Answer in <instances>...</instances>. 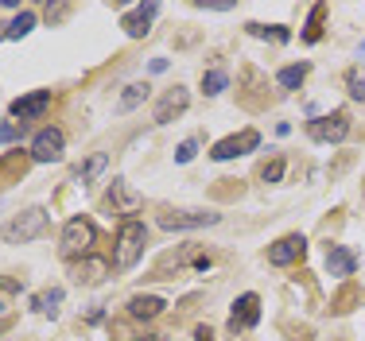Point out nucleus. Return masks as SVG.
Masks as SVG:
<instances>
[{
    "label": "nucleus",
    "instance_id": "4be33fe9",
    "mask_svg": "<svg viewBox=\"0 0 365 341\" xmlns=\"http://www.w3.org/2000/svg\"><path fill=\"white\" fill-rule=\"evenodd\" d=\"M245 31L257 35V39H272V43H288L292 39V31L280 28V23H272V28H268V23H245Z\"/></svg>",
    "mask_w": 365,
    "mask_h": 341
},
{
    "label": "nucleus",
    "instance_id": "f03ea898",
    "mask_svg": "<svg viewBox=\"0 0 365 341\" xmlns=\"http://www.w3.org/2000/svg\"><path fill=\"white\" fill-rule=\"evenodd\" d=\"M47 209L43 206H31V209H24V214H16L12 221L0 229V237H4L8 244H28V241H36V237H43L47 233Z\"/></svg>",
    "mask_w": 365,
    "mask_h": 341
},
{
    "label": "nucleus",
    "instance_id": "aec40b11",
    "mask_svg": "<svg viewBox=\"0 0 365 341\" xmlns=\"http://www.w3.org/2000/svg\"><path fill=\"white\" fill-rule=\"evenodd\" d=\"M31 28H36V12H31V8H24V12L4 28V39L16 43V39H24V35H31Z\"/></svg>",
    "mask_w": 365,
    "mask_h": 341
},
{
    "label": "nucleus",
    "instance_id": "6ab92c4d",
    "mask_svg": "<svg viewBox=\"0 0 365 341\" xmlns=\"http://www.w3.org/2000/svg\"><path fill=\"white\" fill-rule=\"evenodd\" d=\"M307 74H311V63H292L276 74V82H280V90H299L307 82Z\"/></svg>",
    "mask_w": 365,
    "mask_h": 341
},
{
    "label": "nucleus",
    "instance_id": "412c9836",
    "mask_svg": "<svg viewBox=\"0 0 365 341\" xmlns=\"http://www.w3.org/2000/svg\"><path fill=\"white\" fill-rule=\"evenodd\" d=\"M144 98H148V85L144 82L125 85V93H120V101H117V112H133L136 105H144Z\"/></svg>",
    "mask_w": 365,
    "mask_h": 341
},
{
    "label": "nucleus",
    "instance_id": "2eb2a0df",
    "mask_svg": "<svg viewBox=\"0 0 365 341\" xmlns=\"http://www.w3.org/2000/svg\"><path fill=\"white\" fill-rule=\"evenodd\" d=\"M163 310H168V303H163L160 295H133V299H128V314H133L136 322H152V318H160Z\"/></svg>",
    "mask_w": 365,
    "mask_h": 341
},
{
    "label": "nucleus",
    "instance_id": "2f4dec72",
    "mask_svg": "<svg viewBox=\"0 0 365 341\" xmlns=\"http://www.w3.org/2000/svg\"><path fill=\"white\" fill-rule=\"evenodd\" d=\"M358 55H365V43H361V47H358Z\"/></svg>",
    "mask_w": 365,
    "mask_h": 341
},
{
    "label": "nucleus",
    "instance_id": "0eeeda50",
    "mask_svg": "<svg viewBox=\"0 0 365 341\" xmlns=\"http://www.w3.org/2000/svg\"><path fill=\"white\" fill-rule=\"evenodd\" d=\"M202 225H218V214H206V209H171V214H160V229H168V233L202 229Z\"/></svg>",
    "mask_w": 365,
    "mask_h": 341
},
{
    "label": "nucleus",
    "instance_id": "393cba45",
    "mask_svg": "<svg viewBox=\"0 0 365 341\" xmlns=\"http://www.w3.org/2000/svg\"><path fill=\"white\" fill-rule=\"evenodd\" d=\"M323 16H327V4H311L307 31H303V39H307V43H319V35H323Z\"/></svg>",
    "mask_w": 365,
    "mask_h": 341
},
{
    "label": "nucleus",
    "instance_id": "7ed1b4c3",
    "mask_svg": "<svg viewBox=\"0 0 365 341\" xmlns=\"http://www.w3.org/2000/svg\"><path fill=\"white\" fill-rule=\"evenodd\" d=\"M93 241H98V229H93L90 217H71L63 225V256L74 260V256H90L93 252Z\"/></svg>",
    "mask_w": 365,
    "mask_h": 341
},
{
    "label": "nucleus",
    "instance_id": "f3484780",
    "mask_svg": "<svg viewBox=\"0 0 365 341\" xmlns=\"http://www.w3.org/2000/svg\"><path fill=\"white\" fill-rule=\"evenodd\" d=\"M63 287H47V291H39V295H31V310L36 314H51L55 318L58 314V307H63Z\"/></svg>",
    "mask_w": 365,
    "mask_h": 341
},
{
    "label": "nucleus",
    "instance_id": "c756f323",
    "mask_svg": "<svg viewBox=\"0 0 365 341\" xmlns=\"http://www.w3.org/2000/svg\"><path fill=\"white\" fill-rule=\"evenodd\" d=\"M195 341H214V334H210V326H198V330H195Z\"/></svg>",
    "mask_w": 365,
    "mask_h": 341
},
{
    "label": "nucleus",
    "instance_id": "6e6552de",
    "mask_svg": "<svg viewBox=\"0 0 365 341\" xmlns=\"http://www.w3.org/2000/svg\"><path fill=\"white\" fill-rule=\"evenodd\" d=\"M63 147H66V136L63 128H43V132L31 140V163H58L63 159Z\"/></svg>",
    "mask_w": 365,
    "mask_h": 341
},
{
    "label": "nucleus",
    "instance_id": "9d476101",
    "mask_svg": "<svg viewBox=\"0 0 365 341\" xmlns=\"http://www.w3.org/2000/svg\"><path fill=\"white\" fill-rule=\"evenodd\" d=\"M303 252H307V237H303V233H288V237H280L272 248H268V264L288 268V264H295V260H303Z\"/></svg>",
    "mask_w": 365,
    "mask_h": 341
},
{
    "label": "nucleus",
    "instance_id": "f257e3e1",
    "mask_svg": "<svg viewBox=\"0 0 365 341\" xmlns=\"http://www.w3.org/2000/svg\"><path fill=\"white\" fill-rule=\"evenodd\" d=\"M144 244H148V225L136 221V217H125L120 229H117V244H113V264H117L120 272L136 268L144 256Z\"/></svg>",
    "mask_w": 365,
    "mask_h": 341
},
{
    "label": "nucleus",
    "instance_id": "1a4fd4ad",
    "mask_svg": "<svg viewBox=\"0 0 365 341\" xmlns=\"http://www.w3.org/2000/svg\"><path fill=\"white\" fill-rule=\"evenodd\" d=\"M187 105H190V93L182 90V85H171V90L163 93L160 101H155L152 120H155V125H171L175 117H182V112H187Z\"/></svg>",
    "mask_w": 365,
    "mask_h": 341
},
{
    "label": "nucleus",
    "instance_id": "cd10ccee",
    "mask_svg": "<svg viewBox=\"0 0 365 341\" xmlns=\"http://www.w3.org/2000/svg\"><path fill=\"white\" fill-rule=\"evenodd\" d=\"M195 155H198V140H195V136H190V140H182V144L175 147V163H190Z\"/></svg>",
    "mask_w": 365,
    "mask_h": 341
},
{
    "label": "nucleus",
    "instance_id": "9b49d317",
    "mask_svg": "<svg viewBox=\"0 0 365 341\" xmlns=\"http://www.w3.org/2000/svg\"><path fill=\"white\" fill-rule=\"evenodd\" d=\"M160 16V4L155 0H148V4H136L133 12H125L120 16V28H125L128 39H140V35L152 31V20Z\"/></svg>",
    "mask_w": 365,
    "mask_h": 341
},
{
    "label": "nucleus",
    "instance_id": "c85d7f7f",
    "mask_svg": "<svg viewBox=\"0 0 365 341\" xmlns=\"http://www.w3.org/2000/svg\"><path fill=\"white\" fill-rule=\"evenodd\" d=\"M20 140V125L16 120H0V144H16Z\"/></svg>",
    "mask_w": 365,
    "mask_h": 341
},
{
    "label": "nucleus",
    "instance_id": "a211bd4d",
    "mask_svg": "<svg viewBox=\"0 0 365 341\" xmlns=\"http://www.w3.org/2000/svg\"><path fill=\"white\" fill-rule=\"evenodd\" d=\"M28 163H31V155H8V159H0V187H8V182H20L24 179V171H28Z\"/></svg>",
    "mask_w": 365,
    "mask_h": 341
},
{
    "label": "nucleus",
    "instance_id": "20e7f679",
    "mask_svg": "<svg viewBox=\"0 0 365 341\" xmlns=\"http://www.w3.org/2000/svg\"><path fill=\"white\" fill-rule=\"evenodd\" d=\"M350 112L346 109H334V112H323V117H315L307 125V136L315 140V144H342L346 136H350Z\"/></svg>",
    "mask_w": 365,
    "mask_h": 341
},
{
    "label": "nucleus",
    "instance_id": "423d86ee",
    "mask_svg": "<svg viewBox=\"0 0 365 341\" xmlns=\"http://www.w3.org/2000/svg\"><path fill=\"white\" fill-rule=\"evenodd\" d=\"M260 322V295L257 291H245L233 299V310H230V334H245Z\"/></svg>",
    "mask_w": 365,
    "mask_h": 341
},
{
    "label": "nucleus",
    "instance_id": "f8f14e48",
    "mask_svg": "<svg viewBox=\"0 0 365 341\" xmlns=\"http://www.w3.org/2000/svg\"><path fill=\"white\" fill-rule=\"evenodd\" d=\"M51 109V90H31V93H24V98H16L12 101V117L20 120H36V117H43V112Z\"/></svg>",
    "mask_w": 365,
    "mask_h": 341
},
{
    "label": "nucleus",
    "instance_id": "ddd939ff",
    "mask_svg": "<svg viewBox=\"0 0 365 341\" xmlns=\"http://www.w3.org/2000/svg\"><path fill=\"white\" fill-rule=\"evenodd\" d=\"M106 209H113V214H136V209H140V194H136L125 179H113L109 194H106Z\"/></svg>",
    "mask_w": 365,
    "mask_h": 341
},
{
    "label": "nucleus",
    "instance_id": "473e14b6",
    "mask_svg": "<svg viewBox=\"0 0 365 341\" xmlns=\"http://www.w3.org/2000/svg\"><path fill=\"white\" fill-rule=\"evenodd\" d=\"M0 330H8V322H0Z\"/></svg>",
    "mask_w": 365,
    "mask_h": 341
},
{
    "label": "nucleus",
    "instance_id": "b1692460",
    "mask_svg": "<svg viewBox=\"0 0 365 341\" xmlns=\"http://www.w3.org/2000/svg\"><path fill=\"white\" fill-rule=\"evenodd\" d=\"M74 279H78V283H101V279H106V264L86 256V264H78V276Z\"/></svg>",
    "mask_w": 365,
    "mask_h": 341
},
{
    "label": "nucleus",
    "instance_id": "a878e982",
    "mask_svg": "<svg viewBox=\"0 0 365 341\" xmlns=\"http://www.w3.org/2000/svg\"><path fill=\"white\" fill-rule=\"evenodd\" d=\"M284 167H288V163H284V155H272V159L260 167V182H268V187H272V182H280L284 179Z\"/></svg>",
    "mask_w": 365,
    "mask_h": 341
},
{
    "label": "nucleus",
    "instance_id": "7c9ffc66",
    "mask_svg": "<svg viewBox=\"0 0 365 341\" xmlns=\"http://www.w3.org/2000/svg\"><path fill=\"white\" fill-rule=\"evenodd\" d=\"M140 341H163V337H140Z\"/></svg>",
    "mask_w": 365,
    "mask_h": 341
},
{
    "label": "nucleus",
    "instance_id": "4468645a",
    "mask_svg": "<svg viewBox=\"0 0 365 341\" xmlns=\"http://www.w3.org/2000/svg\"><path fill=\"white\" fill-rule=\"evenodd\" d=\"M327 272L334 279H350L354 272H358V256H354L346 244H330L327 248Z\"/></svg>",
    "mask_w": 365,
    "mask_h": 341
},
{
    "label": "nucleus",
    "instance_id": "72a5a7b5",
    "mask_svg": "<svg viewBox=\"0 0 365 341\" xmlns=\"http://www.w3.org/2000/svg\"><path fill=\"white\" fill-rule=\"evenodd\" d=\"M0 310H4V303H0Z\"/></svg>",
    "mask_w": 365,
    "mask_h": 341
},
{
    "label": "nucleus",
    "instance_id": "dca6fc26",
    "mask_svg": "<svg viewBox=\"0 0 365 341\" xmlns=\"http://www.w3.org/2000/svg\"><path fill=\"white\" fill-rule=\"evenodd\" d=\"M106 167H109V155H106V152H93L90 159H86L82 167L74 171V182H78V187H90V182L98 179V174L106 171Z\"/></svg>",
    "mask_w": 365,
    "mask_h": 341
},
{
    "label": "nucleus",
    "instance_id": "5701e85b",
    "mask_svg": "<svg viewBox=\"0 0 365 341\" xmlns=\"http://www.w3.org/2000/svg\"><path fill=\"white\" fill-rule=\"evenodd\" d=\"M222 90H230V74H225V70H206L202 74V93L206 98H218Z\"/></svg>",
    "mask_w": 365,
    "mask_h": 341
},
{
    "label": "nucleus",
    "instance_id": "bb28decb",
    "mask_svg": "<svg viewBox=\"0 0 365 341\" xmlns=\"http://www.w3.org/2000/svg\"><path fill=\"white\" fill-rule=\"evenodd\" d=\"M346 85H350V98L354 101H365V74H361V70H350V74H346Z\"/></svg>",
    "mask_w": 365,
    "mask_h": 341
},
{
    "label": "nucleus",
    "instance_id": "39448f33",
    "mask_svg": "<svg viewBox=\"0 0 365 341\" xmlns=\"http://www.w3.org/2000/svg\"><path fill=\"white\" fill-rule=\"evenodd\" d=\"M257 147H260V132H257V128H241V132H233V136H225V140H218V144H214L210 159L230 163V159H237V155L257 152Z\"/></svg>",
    "mask_w": 365,
    "mask_h": 341
}]
</instances>
